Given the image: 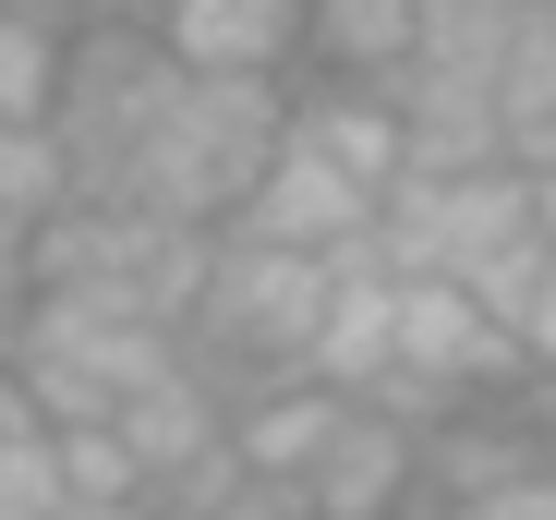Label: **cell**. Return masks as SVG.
<instances>
[{
  "label": "cell",
  "instance_id": "11",
  "mask_svg": "<svg viewBox=\"0 0 556 520\" xmlns=\"http://www.w3.org/2000/svg\"><path fill=\"white\" fill-rule=\"evenodd\" d=\"M25 436H49V423H37V399H25V376L0 364V448H25Z\"/></svg>",
  "mask_w": 556,
  "mask_h": 520
},
{
  "label": "cell",
  "instance_id": "2",
  "mask_svg": "<svg viewBox=\"0 0 556 520\" xmlns=\"http://www.w3.org/2000/svg\"><path fill=\"white\" fill-rule=\"evenodd\" d=\"M169 364H181V327L122 315V303H73V291H37L25 303V352H13V376H25V399H37L49 436H98V423H122Z\"/></svg>",
  "mask_w": 556,
  "mask_h": 520
},
{
  "label": "cell",
  "instance_id": "12",
  "mask_svg": "<svg viewBox=\"0 0 556 520\" xmlns=\"http://www.w3.org/2000/svg\"><path fill=\"white\" fill-rule=\"evenodd\" d=\"M508 157H520V169H532V182H544V169H556V110H544V122H532V134L508 145Z\"/></svg>",
  "mask_w": 556,
  "mask_h": 520
},
{
  "label": "cell",
  "instance_id": "7",
  "mask_svg": "<svg viewBox=\"0 0 556 520\" xmlns=\"http://www.w3.org/2000/svg\"><path fill=\"white\" fill-rule=\"evenodd\" d=\"M412 61H424V0H315V25H303V85H376V98H400Z\"/></svg>",
  "mask_w": 556,
  "mask_h": 520
},
{
  "label": "cell",
  "instance_id": "5",
  "mask_svg": "<svg viewBox=\"0 0 556 520\" xmlns=\"http://www.w3.org/2000/svg\"><path fill=\"white\" fill-rule=\"evenodd\" d=\"M146 25L181 73H242V85H291L315 0H146Z\"/></svg>",
  "mask_w": 556,
  "mask_h": 520
},
{
  "label": "cell",
  "instance_id": "13",
  "mask_svg": "<svg viewBox=\"0 0 556 520\" xmlns=\"http://www.w3.org/2000/svg\"><path fill=\"white\" fill-rule=\"evenodd\" d=\"M25 352V291H0V364Z\"/></svg>",
  "mask_w": 556,
  "mask_h": 520
},
{
  "label": "cell",
  "instance_id": "9",
  "mask_svg": "<svg viewBox=\"0 0 556 520\" xmlns=\"http://www.w3.org/2000/svg\"><path fill=\"white\" fill-rule=\"evenodd\" d=\"M61 61H73V25H49L37 0H0V134H37L61 110Z\"/></svg>",
  "mask_w": 556,
  "mask_h": 520
},
{
  "label": "cell",
  "instance_id": "1",
  "mask_svg": "<svg viewBox=\"0 0 556 520\" xmlns=\"http://www.w3.org/2000/svg\"><path fill=\"white\" fill-rule=\"evenodd\" d=\"M278 145H291V85L181 73V98H169V122L146 134L134 194H122V206H146V218H169V230L218 242V230L254 206V182H266V157H278Z\"/></svg>",
  "mask_w": 556,
  "mask_h": 520
},
{
  "label": "cell",
  "instance_id": "10",
  "mask_svg": "<svg viewBox=\"0 0 556 520\" xmlns=\"http://www.w3.org/2000/svg\"><path fill=\"white\" fill-rule=\"evenodd\" d=\"M459 520H556V460H544V472H520V484H496L484 508H459Z\"/></svg>",
  "mask_w": 556,
  "mask_h": 520
},
{
  "label": "cell",
  "instance_id": "6",
  "mask_svg": "<svg viewBox=\"0 0 556 520\" xmlns=\"http://www.w3.org/2000/svg\"><path fill=\"white\" fill-rule=\"evenodd\" d=\"M291 134L315 157H339L376 206L412 182V122H400V98H376V85H291Z\"/></svg>",
  "mask_w": 556,
  "mask_h": 520
},
{
  "label": "cell",
  "instance_id": "4",
  "mask_svg": "<svg viewBox=\"0 0 556 520\" xmlns=\"http://www.w3.org/2000/svg\"><path fill=\"white\" fill-rule=\"evenodd\" d=\"M242 242H278V254H315V267H351V254H376V230H388V206L351 182L339 157H315L303 134L266 157V182H254V206L230 218Z\"/></svg>",
  "mask_w": 556,
  "mask_h": 520
},
{
  "label": "cell",
  "instance_id": "3",
  "mask_svg": "<svg viewBox=\"0 0 556 520\" xmlns=\"http://www.w3.org/2000/svg\"><path fill=\"white\" fill-rule=\"evenodd\" d=\"M169 98H181V61L157 49V25H85L73 37L61 110H49V134L73 157V206H122L134 194V157L169 122Z\"/></svg>",
  "mask_w": 556,
  "mask_h": 520
},
{
  "label": "cell",
  "instance_id": "8",
  "mask_svg": "<svg viewBox=\"0 0 556 520\" xmlns=\"http://www.w3.org/2000/svg\"><path fill=\"white\" fill-rule=\"evenodd\" d=\"M73 218V157L61 134H0V291H37V242Z\"/></svg>",
  "mask_w": 556,
  "mask_h": 520
}]
</instances>
